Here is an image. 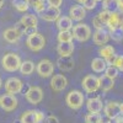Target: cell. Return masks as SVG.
I'll list each match as a JSON object with an SVG mask.
<instances>
[{"mask_svg":"<svg viewBox=\"0 0 123 123\" xmlns=\"http://www.w3.org/2000/svg\"><path fill=\"white\" fill-rule=\"evenodd\" d=\"M110 37L113 41H116V42H121V41L123 39V28L118 27V28H115V30L110 31Z\"/></svg>","mask_w":123,"mask_h":123,"instance_id":"32","label":"cell"},{"mask_svg":"<svg viewBox=\"0 0 123 123\" xmlns=\"http://www.w3.org/2000/svg\"><path fill=\"white\" fill-rule=\"evenodd\" d=\"M76 1H78L79 4H81V5H83V4H84V3L86 1V0H76Z\"/></svg>","mask_w":123,"mask_h":123,"instance_id":"43","label":"cell"},{"mask_svg":"<svg viewBox=\"0 0 123 123\" xmlns=\"http://www.w3.org/2000/svg\"><path fill=\"white\" fill-rule=\"evenodd\" d=\"M21 63H22V60L20 58V55L14 52H9V53L4 54V57L1 58L3 69L5 71H9V73L17 71L20 69V67H21Z\"/></svg>","mask_w":123,"mask_h":123,"instance_id":"1","label":"cell"},{"mask_svg":"<svg viewBox=\"0 0 123 123\" xmlns=\"http://www.w3.org/2000/svg\"><path fill=\"white\" fill-rule=\"evenodd\" d=\"M20 21L27 27V30H36L38 25V18L35 14H26L21 17Z\"/></svg>","mask_w":123,"mask_h":123,"instance_id":"21","label":"cell"},{"mask_svg":"<svg viewBox=\"0 0 123 123\" xmlns=\"http://www.w3.org/2000/svg\"><path fill=\"white\" fill-rule=\"evenodd\" d=\"M74 43L73 42H65V43H59L57 46V52L59 57H70L74 53Z\"/></svg>","mask_w":123,"mask_h":123,"instance_id":"20","label":"cell"},{"mask_svg":"<svg viewBox=\"0 0 123 123\" xmlns=\"http://www.w3.org/2000/svg\"><path fill=\"white\" fill-rule=\"evenodd\" d=\"M41 15V18L47 22H54L60 17V9L59 7H53V6H47L44 11Z\"/></svg>","mask_w":123,"mask_h":123,"instance_id":"14","label":"cell"},{"mask_svg":"<svg viewBox=\"0 0 123 123\" xmlns=\"http://www.w3.org/2000/svg\"><path fill=\"white\" fill-rule=\"evenodd\" d=\"M48 6H53V7H60V5L63 4V0H47Z\"/></svg>","mask_w":123,"mask_h":123,"instance_id":"39","label":"cell"},{"mask_svg":"<svg viewBox=\"0 0 123 123\" xmlns=\"http://www.w3.org/2000/svg\"><path fill=\"white\" fill-rule=\"evenodd\" d=\"M86 108L90 113H100L104 110V102L101 97H90L86 101Z\"/></svg>","mask_w":123,"mask_h":123,"instance_id":"17","label":"cell"},{"mask_svg":"<svg viewBox=\"0 0 123 123\" xmlns=\"http://www.w3.org/2000/svg\"><path fill=\"white\" fill-rule=\"evenodd\" d=\"M104 112H105V116L110 119V121H113L119 116V102L116 101H108L107 104L104 107Z\"/></svg>","mask_w":123,"mask_h":123,"instance_id":"13","label":"cell"},{"mask_svg":"<svg viewBox=\"0 0 123 123\" xmlns=\"http://www.w3.org/2000/svg\"><path fill=\"white\" fill-rule=\"evenodd\" d=\"M98 79H100V89H101L102 92H108L113 89V86H115V80L113 79L106 76L105 74L101 75Z\"/></svg>","mask_w":123,"mask_h":123,"instance_id":"24","label":"cell"},{"mask_svg":"<svg viewBox=\"0 0 123 123\" xmlns=\"http://www.w3.org/2000/svg\"><path fill=\"white\" fill-rule=\"evenodd\" d=\"M46 3H47V0H30L28 1V4L33 7V10L37 14H42L44 11V9L47 7Z\"/></svg>","mask_w":123,"mask_h":123,"instance_id":"28","label":"cell"},{"mask_svg":"<svg viewBox=\"0 0 123 123\" xmlns=\"http://www.w3.org/2000/svg\"><path fill=\"white\" fill-rule=\"evenodd\" d=\"M98 54L101 58H104L106 60L107 65H113L115 60L117 58L116 55V49L113 48V46H110V44H106V46H102L98 50Z\"/></svg>","mask_w":123,"mask_h":123,"instance_id":"11","label":"cell"},{"mask_svg":"<svg viewBox=\"0 0 123 123\" xmlns=\"http://www.w3.org/2000/svg\"><path fill=\"white\" fill-rule=\"evenodd\" d=\"M74 36V39H76L78 42H86V41L92 36L91 27L86 24H78L73 27L71 30Z\"/></svg>","mask_w":123,"mask_h":123,"instance_id":"4","label":"cell"},{"mask_svg":"<svg viewBox=\"0 0 123 123\" xmlns=\"http://www.w3.org/2000/svg\"><path fill=\"white\" fill-rule=\"evenodd\" d=\"M96 1H104V0H96Z\"/></svg>","mask_w":123,"mask_h":123,"instance_id":"46","label":"cell"},{"mask_svg":"<svg viewBox=\"0 0 123 123\" xmlns=\"http://www.w3.org/2000/svg\"><path fill=\"white\" fill-rule=\"evenodd\" d=\"M84 94L79 90H71L65 96V104L71 110H80L84 106Z\"/></svg>","mask_w":123,"mask_h":123,"instance_id":"2","label":"cell"},{"mask_svg":"<svg viewBox=\"0 0 123 123\" xmlns=\"http://www.w3.org/2000/svg\"><path fill=\"white\" fill-rule=\"evenodd\" d=\"M115 122H116V123H123V116H121V115H119V116L115 119Z\"/></svg>","mask_w":123,"mask_h":123,"instance_id":"41","label":"cell"},{"mask_svg":"<svg viewBox=\"0 0 123 123\" xmlns=\"http://www.w3.org/2000/svg\"><path fill=\"white\" fill-rule=\"evenodd\" d=\"M110 32H107L106 30H96L94 35H92V41L96 46H105L110 41Z\"/></svg>","mask_w":123,"mask_h":123,"instance_id":"18","label":"cell"},{"mask_svg":"<svg viewBox=\"0 0 123 123\" xmlns=\"http://www.w3.org/2000/svg\"><path fill=\"white\" fill-rule=\"evenodd\" d=\"M85 123H104L100 113H87L85 116Z\"/></svg>","mask_w":123,"mask_h":123,"instance_id":"31","label":"cell"},{"mask_svg":"<svg viewBox=\"0 0 123 123\" xmlns=\"http://www.w3.org/2000/svg\"><path fill=\"white\" fill-rule=\"evenodd\" d=\"M55 22H57V27L59 31H71L74 27L73 25L74 21L69 16H60Z\"/></svg>","mask_w":123,"mask_h":123,"instance_id":"22","label":"cell"},{"mask_svg":"<svg viewBox=\"0 0 123 123\" xmlns=\"http://www.w3.org/2000/svg\"><path fill=\"white\" fill-rule=\"evenodd\" d=\"M81 86H83L84 91L87 94H92V92H96L100 89V79L94 75V74H89L86 75L83 81H81Z\"/></svg>","mask_w":123,"mask_h":123,"instance_id":"7","label":"cell"},{"mask_svg":"<svg viewBox=\"0 0 123 123\" xmlns=\"http://www.w3.org/2000/svg\"><path fill=\"white\" fill-rule=\"evenodd\" d=\"M21 33L18 32V31L15 28V27H10V28H6L4 32H3V37L4 39L6 41L7 43H17L20 38H21Z\"/></svg>","mask_w":123,"mask_h":123,"instance_id":"19","label":"cell"},{"mask_svg":"<svg viewBox=\"0 0 123 123\" xmlns=\"http://www.w3.org/2000/svg\"><path fill=\"white\" fill-rule=\"evenodd\" d=\"M121 20H122V16L118 14V11H115V12H111V17L107 22V27L110 31L115 30V28H118L119 25H121Z\"/></svg>","mask_w":123,"mask_h":123,"instance_id":"26","label":"cell"},{"mask_svg":"<svg viewBox=\"0 0 123 123\" xmlns=\"http://www.w3.org/2000/svg\"><path fill=\"white\" fill-rule=\"evenodd\" d=\"M97 16H98V18L101 20V21L104 22V25L106 26L107 22H108V20H110V17H111V11H107V10H102V11H101Z\"/></svg>","mask_w":123,"mask_h":123,"instance_id":"34","label":"cell"},{"mask_svg":"<svg viewBox=\"0 0 123 123\" xmlns=\"http://www.w3.org/2000/svg\"><path fill=\"white\" fill-rule=\"evenodd\" d=\"M74 36L71 31H59L58 33V42L59 43H65V42H73Z\"/></svg>","mask_w":123,"mask_h":123,"instance_id":"29","label":"cell"},{"mask_svg":"<svg viewBox=\"0 0 123 123\" xmlns=\"http://www.w3.org/2000/svg\"><path fill=\"white\" fill-rule=\"evenodd\" d=\"M92 25H94V27H95L96 30H105V25H104V22H102L101 20L98 18V16L92 17Z\"/></svg>","mask_w":123,"mask_h":123,"instance_id":"35","label":"cell"},{"mask_svg":"<svg viewBox=\"0 0 123 123\" xmlns=\"http://www.w3.org/2000/svg\"><path fill=\"white\" fill-rule=\"evenodd\" d=\"M118 73H119V70L115 65H107V68L105 70V75L111 78V79H113V80L118 76Z\"/></svg>","mask_w":123,"mask_h":123,"instance_id":"33","label":"cell"},{"mask_svg":"<svg viewBox=\"0 0 123 123\" xmlns=\"http://www.w3.org/2000/svg\"><path fill=\"white\" fill-rule=\"evenodd\" d=\"M44 119V113L42 111L27 110L20 117V123H42Z\"/></svg>","mask_w":123,"mask_h":123,"instance_id":"5","label":"cell"},{"mask_svg":"<svg viewBox=\"0 0 123 123\" xmlns=\"http://www.w3.org/2000/svg\"><path fill=\"white\" fill-rule=\"evenodd\" d=\"M113 65H115L119 71H123V55H117Z\"/></svg>","mask_w":123,"mask_h":123,"instance_id":"36","label":"cell"},{"mask_svg":"<svg viewBox=\"0 0 123 123\" xmlns=\"http://www.w3.org/2000/svg\"><path fill=\"white\" fill-rule=\"evenodd\" d=\"M15 28L18 31V32L20 33H21V35H26V31H27V27L21 22V21H18L16 25H15Z\"/></svg>","mask_w":123,"mask_h":123,"instance_id":"38","label":"cell"},{"mask_svg":"<svg viewBox=\"0 0 123 123\" xmlns=\"http://www.w3.org/2000/svg\"><path fill=\"white\" fill-rule=\"evenodd\" d=\"M26 44L32 52H39V50H42L44 48L46 39H44L43 35H41L39 32H35L32 35L27 36Z\"/></svg>","mask_w":123,"mask_h":123,"instance_id":"3","label":"cell"},{"mask_svg":"<svg viewBox=\"0 0 123 123\" xmlns=\"http://www.w3.org/2000/svg\"><path fill=\"white\" fill-rule=\"evenodd\" d=\"M68 86V79L63 74H55L50 79V89L53 91L60 92Z\"/></svg>","mask_w":123,"mask_h":123,"instance_id":"12","label":"cell"},{"mask_svg":"<svg viewBox=\"0 0 123 123\" xmlns=\"http://www.w3.org/2000/svg\"><path fill=\"white\" fill-rule=\"evenodd\" d=\"M119 115L123 116V102H122V104H119Z\"/></svg>","mask_w":123,"mask_h":123,"instance_id":"42","label":"cell"},{"mask_svg":"<svg viewBox=\"0 0 123 123\" xmlns=\"http://www.w3.org/2000/svg\"><path fill=\"white\" fill-rule=\"evenodd\" d=\"M18 70L24 76H28L36 70V65L32 60H25L21 63V67H20Z\"/></svg>","mask_w":123,"mask_h":123,"instance_id":"25","label":"cell"},{"mask_svg":"<svg viewBox=\"0 0 123 123\" xmlns=\"http://www.w3.org/2000/svg\"><path fill=\"white\" fill-rule=\"evenodd\" d=\"M4 1H5V0H0V10H1V7L4 5Z\"/></svg>","mask_w":123,"mask_h":123,"instance_id":"44","label":"cell"},{"mask_svg":"<svg viewBox=\"0 0 123 123\" xmlns=\"http://www.w3.org/2000/svg\"><path fill=\"white\" fill-rule=\"evenodd\" d=\"M57 68L62 71H70L75 67V60L73 57H59L55 62Z\"/></svg>","mask_w":123,"mask_h":123,"instance_id":"16","label":"cell"},{"mask_svg":"<svg viewBox=\"0 0 123 123\" xmlns=\"http://www.w3.org/2000/svg\"><path fill=\"white\" fill-rule=\"evenodd\" d=\"M1 86H3V80H1V78H0V89H1Z\"/></svg>","mask_w":123,"mask_h":123,"instance_id":"45","label":"cell"},{"mask_svg":"<svg viewBox=\"0 0 123 123\" xmlns=\"http://www.w3.org/2000/svg\"><path fill=\"white\" fill-rule=\"evenodd\" d=\"M44 123H59V119H58V117H57V116H54V115H50V116L46 117Z\"/></svg>","mask_w":123,"mask_h":123,"instance_id":"40","label":"cell"},{"mask_svg":"<svg viewBox=\"0 0 123 123\" xmlns=\"http://www.w3.org/2000/svg\"><path fill=\"white\" fill-rule=\"evenodd\" d=\"M118 7H119V0H104L102 1V10L115 12L118 11Z\"/></svg>","mask_w":123,"mask_h":123,"instance_id":"27","label":"cell"},{"mask_svg":"<svg viewBox=\"0 0 123 123\" xmlns=\"http://www.w3.org/2000/svg\"><path fill=\"white\" fill-rule=\"evenodd\" d=\"M22 89H24V83L16 76L9 78L5 81V91H6V94L16 95V94H20V92L22 91Z\"/></svg>","mask_w":123,"mask_h":123,"instance_id":"9","label":"cell"},{"mask_svg":"<svg viewBox=\"0 0 123 123\" xmlns=\"http://www.w3.org/2000/svg\"><path fill=\"white\" fill-rule=\"evenodd\" d=\"M86 16V9L83 5H73L69 9V17L73 21L80 22L83 21Z\"/></svg>","mask_w":123,"mask_h":123,"instance_id":"15","label":"cell"},{"mask_svg":"<svg viewBox=\"0 0 123 123\" xmlns=\"http://www.w3.org/2000/svg\"><path fill=\"white\" fill-rule=\"evenodd\" d=\"M107 68V63L104 58H94L91 60V69L94 70V73H105Z\"/></svg>","mask_w":123,"mask_h":123,"instance_id":"23","label":"cell"},{"mask_svg":"<svg viewBox=\"0 0 123 123\" xmlns=\"http://www.w3.org/2000/svg\"><path fill=\"white\" fill-rule=\"evenodd\" d=\"M96 4H97L96 0H86L83 5H84V7H85L86 10H94V9L96 7Z\"/></svg>","mask_w":123,"mask_h":123,"instance_id":"37","label":"cell"},{"mask_svg":"<svg viewBox=\"0 0 123 123\" xmlns=\"http://www.w3.org/2000/svg\"><path fill=\"white\" fill-rule=\"evenodd\" d=\"M36 71L41 78H49L54 73V63L49 59H42L37 63Z\"/></svg>","mask_w":123,"mask_h":123,"instance_id":"6","label":"cell"},{"mask_svg":"<svg viewBox=\"0 0 123 123\" xmlns=\"http://www.w3.org/2000/svg\"><path fill=\"white\" fill-rule=\"evenodd\" d=\"M25 97L28 101V104L36 106L43 100V90L39 86H30L25 94Z\"/></svg>","mask_w":123,"mask_h":123,"instance_id":"8","label":"cell"},{"mask_svg":"<svg viewBox=\"0 0 123 123\" xmlns=\"http://www.w3.org/2000/svg\"><path fill=\"white\" fill-rule=\"evenodd\" d=\"M12 5L20 12H26L30 9V4L26 0H12Z\"/></svg>","mask_w":123,"mask_h":123,"instance_id":"30","label":"cell"},{"mask_svg":"<svg viewBox=\"0 0 123 123\" xmlns=\"http://www.w3.org/2000/svg\"><path fill=\"white\" fill-rule=\"evenodd\" d=\"M26 1H30V0H26Z\"/></svg>","mask_w":123,"mask_h":123,"instance_id":"47","label":"cell"},{"mask_svg":"<svg viewBox=\"0 0 123 123\" xmlns=\"http://www.w3.org/2000/svg\"><path fill=\"white\" fill-rule=\"evenodd\" d=\"M17 98L15 95L4 94L0 96V107L5 112H11L17 107Z\"/></svg>","mask_w":123,"mask_h":123,"instance_id":"10","label":"cell"}]
</instances>
